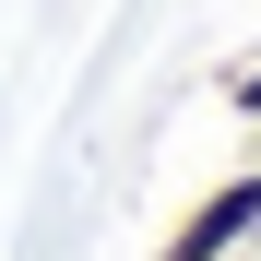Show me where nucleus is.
Here are the masks:
<instances>
[{"label":"nucleus","instance_id":"obj_1","mask_svg":"<svg viewBox=\"0 0 261 261\" xmlns=\"http://www.w3.org/2000/svg\"><path fill=\"white\" fill-rule=\"evenodd\" d=\"M238 249H261V166L214 178L178 226H166V249H154V261H238Z\"/></svg>","mask_w":261,"mask_h":261},{"label":"nucleus","instance_id":"obj_2","mask_svg":"<svg viewBox=\"0 0 261 261\" xmlns=\"http://www.w3.org/2000/svg\"><path fill=\"white\" fill-rule=\"evenodd\" d=\"M226 107H238V119H261V60H249V71L226 83Z\"/></svg>","mask_w":261,"mask_h":261},{"label":"nucleus","instance_id":"obj_3","mask_svg":"<svg viewBox=\"0 0 261 261\" xmlns=\"http://www.w3.org/2000/svg\"><path fill=\"white\" fill-rule=\"evenodd\" d=\"M238 261H261V249H238Z\"/></svg>","mask_w":261,"mask_h":261}]
</instances>
